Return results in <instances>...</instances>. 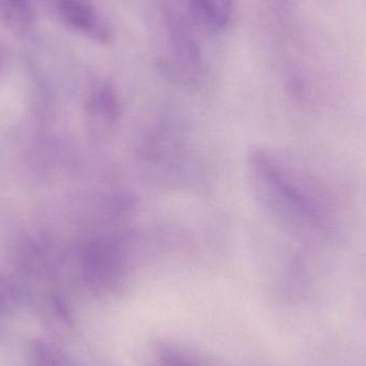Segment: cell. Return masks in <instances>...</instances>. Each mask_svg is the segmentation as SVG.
Wrapping results in <instances>:
<instances>
[{
	"label": "cell",
	"mask_w": 366,
	"mask_h": 366,
	"mask_svg": "<svg viewBox=\"0 0 366 366\" xmlns=\"http://www.w3.org/2000/svg\"><path fill=\"white\" fill-rule=\"evenodd\" d=\"M255 192L264 206L292 232L307 234L322 224L315 200L297 187L268 157L255 152L251 159Z\"/></svg>",
	"instance_id": "1"
},
{
	"label": "cell",
	"mask_w": 366,
	"mask_h": 366,
	"mask_svg": "<svg viewBox=\"0 0 366 366\" xmlns=\"http://www.w3.org/2000/svg\"><path fill=\"white\" fill-rule=\"evenodd\" d=\"M58 17L66 27L100 43L112 40V29L104 15L88 0H57Z\"/></svg>",
	"instance_id": "2"
},
{
	"label": "cell",
	"mask_w": 366,
	"mask_h": 366,
	"mask_svg": "<svg viewBox=\"0 0 366 366\" xmlns=\"http://www.w3.org/2000/svg\"><path fill=\"white\" fill-rule=\"evenodd\" d=\"M122 266V249L115 240L96 241L84 253V273L94 285H111L119 277Z\"/></svg>",
	"instance_id": "3"
},
{
	"label": "cell",
	"mask_w": 366,
	"mask_h": 366,
	"mask_svg": "<svg viewBox=\"0 0 366 366\" xmlns=\"http://www.w3.org/2000/svg\"><path fill=\"white\" fill-rule=\"evenodd\" d=\"M194 19L206 29L221 31L227 27L232 15V0H189Z\"/></svg>",
	"instance_id": "4"
},
{
	"label": "cell",
	"mask_w": 366,
	"mask_h": 366,
	"mask_svg": "<svg viewBox=\"0 0 366 366\" xmlns=\"http://www.w3.org/2000/svg\"><path fill=\"white\" fill-rule=\"evenodd\" d=\"M0 21L14 34H27L36 21L31 1L0 0Z\"/></svg>",
	"instance_id": "5"
},
{
	"label": "cell",
	"mask_w": 366,
	"mask_h": 366,
	"mask_svg": "<svg viewBox=\"0 0 366 366\" xmlns=\"http://www.w3.org/2000/svg\"><path fill=\"white\" fill-rule=\"evenodd\" d=\"M23 303V292L16 282L0 277V325L9 316L16 313Z\"/></svg>",
	"instance_id": "6"
},
{
	"label": "cell",
	"mask_w": 366,
	"mask_h": 366,
	"mask_svg": "<svg viewBox=\"0 0 366 366\" xmlns=\"http://www.w3.org/2000/svg\"><path fill=\"white\" fill-rule=\"evenodd\" d=\"M28 361L29 366H72L57 348L41 341L32 343Z\"/></svg>",
	"instance_id": "7"
},
{
	"label": "cell",
	"mask_w": 366,
	"mask_h": 366,
	"mask_svg": "<svg viewBox=\"0 0 366 366\" xmlns=\"http://www.w3.org/2000/svg\"><path fill=\"white\" fill-rule=\"evenodd\" d=\"M162 366H193L189 361L184 360L177 355H167L162 360Z\"/></svg>",
	"instance_id": "8"
}]
</instances>
